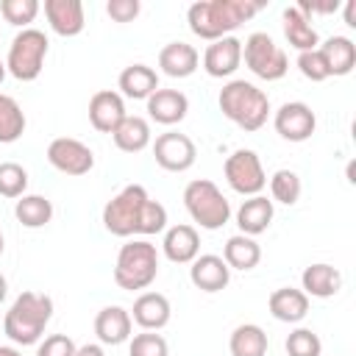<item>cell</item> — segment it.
<instances>
[{
    "label": "cell",
    "mask_w": 356,
    "mask_h": 356,
    "mask_svg": "<svg viewBox=\"0 0 356 356\" xmlns=\"http://www.w3.org/2000/svg\"><path fill=\"white\" fill-rule=\"evenodd\" d=\"M28 189V172L22 164L17 161H3L0 164V195L3 197H11V200H19Z\"/></svg>",
    "instance_id": "35"
},
{
    "label": "cell",
    "mask_w": 356,
    "mask_h": 356,
    "mask_svg": "<svg viewBox=\"0 0 356 356\" xmlns=\"http://www.w3.org/2000/svg\"><path fill=\"white\" fill-rule=\"evenodd\" d=\"M128 117L125 111V97L114 89H100L89 97V122L100 134H114L117 125Z\"/></svg>",
    "instance_id": "13"
},
{
    "label": "cell",
    "mask_w": 356,
    "mask_h": 356,
    "mask_svg": "<svg viewBox=\"0 0 356 356\" xmlns=\"http://www.w3.org/2000/svg\"><path fill=\"white\" fill-rule=\"evenodd\" d=\"M75 342L67 334H50L44 339H39L36 345V356H75Z\"/></svg>",
    "instance_id": "39"
},
{
    "label": "cell",
    "mask_w": 356,
    "mask_h": 356,
    "mask_svg": "<svg viewBox=\"0 0 356 356\" xmlns=\"http://www.w3.org/2000/svg\"><path fill=\"white\" fill-rule=\"evenodd\" d=\"M217 106L222 111L225 120H231L236 128L242 131H259L267 117H270V97L264 89H259L256 83L245 81V78H234L228 81L220 95H217Z\"/></svg>",
    "instance_id": "2"
},
{
    "label": "cell",
    "mask_w": 356,
    "mask_h": 356,
    "mask_svg": "<svg viewBox=\"0 0 356 356\" xmlns=\"http://www.w3.org/2000/svg\"><path fill=\"white\" fill-rule=\"evenodd\" d=\"M153 159L167 172H186L195 164V159H197V147H195V142L186 134L167 131V134H159L156 136V142H153Z\"/></svg>",
    "instance_id": "10"
},
{
    "label": "cell",
    "mask_w": 356,
    "mask_h": 356,
    "mask_svg": "<svg viewBox=\"0 0 356 356\" xmlns=\"http://www.w3.org/2000/svg\"><path fill=\"white\" fill-rule=\"evenodd\" d=\"M345 22H348L350 28H356V3H353V0L345 3Z\"/></svg>",
    "instance_id": "42"
},
{
    "label": "cell",
    "mask_w": 356,
    "mask_h": 356,
    "mask_svg": "<svg viewBox=\"0 0 356 356\" xmlns=\"http://www.w3.org/2000/svg\"><path fill=\"white\" fill-rule=\"evenodd\" d=\"M44 17L50 31L58 36H78L86 25L81 0H44Z\"/></svg>",
    "instance_id": "17"
},
{
    "label": "cell",
    "mask_w": 356,
    "mask_h": 356,
    "mask_svg": "<svg viewBox=\"0 0 356 356\" xmlns=\"http://www.w3.org/2000/svg\"><path fill=\"white\" fill-rule=\"evenodd\" d=\"M222 261L231 267V270H253L259 261H261V248L253 236H245V234H234L228 236L225 248H222Z\"/></svg>",
    "instance_id": "28"
},
{
    "label": "cell",
    "mask_w": 356,
    "mask_h": 356,
    "mask_svg": "<svg viewBox=\"0 0 356 356\" xmlns=\"http://www.w3.org/2000/svg\"><path fill=\"white\" fill-rule=\"evenodd\" d=\"M273 125H275L281 139H286V142H306V139H312V134L317 128V117H314L309 103L289 100V103L278 106V111L273 114Z\"/></svg>",
    "instance_id": "12"
},
{
    "label": "cell",
    "mask_w": 356,
    "mask_h": 356,
    "mask_svg": "<svg viewBox=\"0 0 356 356\" xmlns=\"http://www.w3.org/2000/svg\"><path fill=\"white\" fill-rule=\"evenodd\" d=\"M161 253L172 264H192L200 256V234H197V228L189 225V222L170 225L164 231V239H161Z\"/></svg>",
    "instance_id": "15"
},
{
    "label": "cell",
    "mask_w": 356,
    "mask_h": 356,
    "mask_svg": "<svg viewBox=\"0 0 356 356\" xmlns=\"http://www.w3.org/2000/svg\"><path fill=\"white\" fill-rule=\"evenodd\" d=\"M114 145L122 150V153H139L150 145V122L145 117H136V114H128L117 131L111 134Z\"/></svg>",
    "instance_id": "29"
},
{
    "label": "cell",
    "mask_w": 356,
    "mask_h": 356,
    "mask_svg": "<svg viewBox=\"0 0 356 356\" xmlns=\"http://www.w3.org/2000/svg\"><path fill=\"white\" fill-rule=\"evenodd\" d=\"M300 192H303V184L298 178L295 170H275L270 175V195H273V203H284V206H295L300 200Z\"/></svg>",
    "instance_id": "33"
},
{
    "label": "cell",
    "mask_w": 356,
    "mask_h": 356,
    "mask_svg": "<svg viewBox=\"0 0 356 356\" xmlns=\"http://www.w3.org/2000/svg\"><path fill=\"white\" fill-rule=\"evenodd\" d=\"M117 89L122 97L147 100L159 89V72L147 64H128L117 78Z\"/></svg>",
    "instance_id": "25"
},
{
    "label": "cell",
    "mask_w": 356,
    "mask_h": 356,
    "mask_svg": "<svg viewBox=\"0 0 356 356\" xmlns=\"http://www.w3.org/2000/svg\"><path fill=\"white\" fill-rule=\"evenodd\" d=\"M47 161L64 175H86L95 167V153L89 145L72 136H56L47 145Z\"/></svg>",
    "instance_id": "11"
},
{
    "label": "cell",
    "mask_w": 356,
    "mask_h": 356,
    "mask_svg": "<svg viewBox=\"0 0 356 356\" xmlns=\"http://www.w3.org/2000/svg\"><path fill=\"white\" fill-rule=\"evenodd\" d=\"M8 75V70H6V61H0V83H3V78Z\"/></svg>",
    "instance_id": "45"
},
{
    "label": "cell",
    "mask_w": 356,
    "mask_h": 356,
    "mask_svg": "<svg viewBox=\"0 0 356 356\" xmlns=\"http://www.w3.org/2000/svg\"><path fill=\"white\" fill-rule=\"evenodd\" d=\"M39 8V0H0V17L17 28H31Z\"/></svg>",
    "instance_id": "34"
},
{
    "label": "cell",
    "mask_w": 356,
    "mask_h": 356,
    "mask_svg": "<svg viewBox=\"0 0 356 356\" xmlns=\"http://www.w3.org/2000/svg\"><path fill=\"white\" fill-rule=\"evenodd\" d=\"M242 61L261 81H281L289 70V58L284 47L275 44V39L264 31H256L242 42Z\"/></svg>",
    "instance_id": "8"
},
{
    "label": "cell",
    "mask_w": 356,
    "mask_h": 356,
    "mask_svg": "<svg viewBox=\"0 0 356 356\" xmlns=\"http://www.w3.org/2000/svg\"><path fill=\"white\" fill-rule=\"evenodd\" d=\"M242 64V42L236 36H222L209 42L203 50V70L211 78H231Z\"/></svg>",
    "instance_id": "14"
},
{
    "label": "cell",
    "mask_w": 356,
    "mask_h": 356,
    "mask_svg": "<svg viewBox=\"0 0 356 356\" xmlns=\"http://www.w3.org/2000/svg\"><path fill=\"white\" fill-rule=\"evenodd\" d=\"M25 134V111L22 106L0 92V145H11Z\"/></svg>",
    "instance_id": "32"
},
{
    "label": "cell",
    "mask_w": 356,
    "mask_h": 356,
    "mask_svg": "<svg viewBox=\"0 0 356 356\" xmlns=\"http://www.w3.org/2000/svg\"><path fill=\"white\" fill-rule=\"evenodd\" d=\"M150 203V195L142 184L122 186L106 206H103V228L114 236H139L142 214Z\"/></svg>",
    "instance_id": "6"
},
{
    "label": "cell",
    "mask_w": 356,
    "mask_h": 356,
    "mask_svg": "<svg viewBox=\"0 0 356 356\" xmlns=\"http://www.w3.org/2000/svg\"><path fill=\"white\" fill-rule=\"evenodd\" d=\"M128 356H170V345L156 331H142L128 339Z\"/></svg>",
    "instance_id": "37"
},
{
    "label": "cell",
    "mask_w": 356,
    "mask_h": 356,
    "mask_svg": "<svg viewBox=\"0 0 356 356\" xmlns=\"http://www.w3.org/2000/svg\"><path fill=\"white\" fill-rule=\"evenodd\" d=\"M261 3L253 0H197L186 8L189 31L206 42L231 36L242 22L256 17Z\"/></svg>",
    "instance_id": "1"
},
{
    "label": "cell",
    "mask_w": 356,
    "mask_h": 356,
    "mask_svg": "<svg viewBox=\"0 0 356 356\" xmlns=\"http://www.w3.org/2000/svg\"><path fill=\"white\" fill-rule=\"evenodd\" d=\"M300 289L309 298H334L342 289V273L334 264L317 261L300 273Z\"/></svg>",
    "instance_id": "23"
},
{
    "label": "cell",
    "mask_w": 356,
    "mask_h": 356,
    "mask_svg": "<svg viewBox=\"0 0 356 356\" xmlns=\"http://www.w3.org/2000/svg\"><path fill=\"white\" fill-rule=\"evenodd\" d=\"M189 281L200 289V292H220L228 286L231 281V267L222 261V256L214 253H203L192 261L189 267Z\"/></svg>",
    "instance_id": "19"
},
{
    "label": "cell",
    "mask_w": 356,
    "mask_h": 356,
    "mask_svg": "<svg viewBox=\"0 0 356 356\" xmlns=\"http://www.w3.org/2000/svg\"><path fill=\"white\" fill-rule=\"evenodd\" d=\"M267 309L278 323H300L309 314V295L295 286H281L267 298Z\"/></svg>",
    "instance_id": "24"
},
{
    "label": "cell",
    "mask_w": 356,
    "mask_h": 356,
    "mask_svg": "<svg viewBox=\"0 0 356 356\" xmlns=\"http://www.w3.org/2000/svg\"><path fill=\"white\" fill-rule=\"evenodd\" d=\"M273 214H275V206L273 200H267L264 195H253L248 200H242V206L236 209V225H239V234L245 236H259L270 228L273 222Z\"/></svg>",
    "instance_id": "22"
},
{
    "label": "cell",
    "mask_w": 356,
    "mask_h": 356,
    "mask_svg": "<svg viewBox=\"0 0 356 356\" xmlns=\"http://www.w3.org/2000/svg\"><path fill=\"white\" fill-rule=\"evenodd\" d=\"M53 317V298L42 292H19L3 317V331L14 345H39Z\"/></svg>",
    "instance_id": "3"
},
{
    "label": "cell",
    "mask_w": 356,
    "mask_h": 356,
    "mask_svg": "<svg viewBox=\"0 0 356 356\" xmlns=\"http://www.w3.org/2000/svg\"><path fill=\"white\" fill-rule=\"evenodd\" d=\"M147 114L159 125H178L189 111V97L181 89H156L147 100Z\"/></svg>",
    "instance_id": "18"
},
{
    "label": "cell",
    "mask_w": 356,
    "mask_h": 356,
    "mask_svg": "<svg viewBox=\"0 0 356 356\" xmlns=\"http://www.w3.org/2000/svg\"><path fill=\"white\" fill-rule=\"evenodd\" d=\"M170 317H172V309H170V300L161 292H142L134 300L131 320L142 331H161L170 323Z\"/></svg>",
    "instance_id": "20"
},
{
    "label": "cell",
    "mask_w": 356,
    "mask_h": 356,
    "mask_svg": "<svg viewBox=\"0 0 356 356\" xmlns=\"http://www.w3.org/2000/svg\"><path fill=\"white\" fill-rule=\"evenodd\" d=\"M3 248H6V239H3V231H0V256H3Z\"/></svg>",
    "instance_id": "46"
},
{
    "label": "cell",
    "mask_w": 356,
    "mask_h": 356,
    "mask_svg": "<svg viewBox=\"0 0 356 356\" xmlns=\"http://www.w3.org/2000/svg\"><path fill=\"white\" fill-rule=\"evenodd\" d=\"M298 70L303 78H309L312 83H320V81H328V67L320 56V50H306V53H298Z\"/></svg>",
    "instance_id": "38"
},
{
    "label": "cell",
    "mask_w": 356,
    "mask_h": 356,
    "mask_svg": "<svg viewBox=\"0 0 356 356\" xmlns=\"http://www.w3.org/2000/svg\"><path fill=\"white\" fill-rule=\"evenodd\" d=\"M0 356H22V350L17 345H0Z\"/></svg>",
    "instance_id": "43"
},
{
    "label": "cell",
    "mask_w": 356,
    "mask_h": 356,
    "mask_svg": "<svg viewBox=\"0 0 356 356\" xmlns=\"http://www.w3.org/2000/svg\"><path fill=\"white\" fill-rule=\"evenodd\" d=\"M6 295H8V281H6V275L0 273V303L6 300Z\"/></svg>",
    "instance_id": "44"
},
{
    "label": "cell",
    "mask_w": 356,
    "mask_h": 356,
    "mask_svg": "<svg viewBox=\"0 0 356 356\" xmlns=\"http://www.w3.org/2000/svg\"><path fill=\"white\" fill-rule=\"evenodd\" d=\"M47 36L39 28H22L11 44H8V56H6V70L8 75H14L17 81L28 83L36 81L44 70V58H47Z\"/></svg>",
    "instance_id": "7"
},
{
    "label": "cell",
    "mask_w": 356,
    "mask_h": 356,
    "mask_svg": "<svg viewBox=\"0 0 356 356\" xmlns=\"http://www.w3.org/2000/svg\"><path fill=\"white\" fill-rule=\"evenodd\" d=\"M317 50H320V56H323V61L328 67V75L342 78V75H350L353 72V67H356V44H353V39H348V36H331Z\"/></svg>",
    "instance_id": "27"
},
{
    "label": "cell",
    "mask_w": 356,
    "mask_h": 356,
    "mask_svg": "<svg viewBox=\"0 0 356 356\" xmlns=\"http://www.w3.org/2000/svg\"><path fill=\"white\" fill-rule=\"evenodd\" d=\"M142 11V3L139 0H108L106 3V14L114 19V22H134Z\"/></svg>",
    "instance_id": "40"
},
{
    "label": "cell",
    "mask_w": 356,
    "mask_h": 356,
    "mask_svg": "<svg viewBox=\"0 0 356 356\" xmlns=\"http://www.w3.org/2000/svg\"><path fill=\"white\" fill-rule=\"evenodd\" d=\"M284 36H286L289 47H295L298 53H306V50H317L320 47V36H317L312 19L303 11H298V6L284 8Z\"/></svg>",
    "instance_id": "26"
},
{
    "label": "cell",
    "mask_w": 356,
    "mask_h": 356,
    "mask_svg": "<svg viewBox=\"0 0 356 356\" xmlns=\"http://www.w3.org/2000/svg\"><path fill=\"white\" fill-rule=\"evenodd\" d=\"M75 356H106V350H103V345H97V342H86V345L75 348Z\"/></svg>",
    "instance_id": "41"
},
{
    "label": "cell",
    "mask_w": 356,
    "mask_h": 356,
    "mask_svg": "<svg viewBox=\"0 0 356 356\" xmlns=\"http://www.w3.org/2000/svg\"><path fill=\"white\" fill-rule=\"evenodd\" d=\"M286 356H323V342L312 328H295L286 342Z\"/></svg>",
    "instance_id": "36"
},
{
    "label": "cell",
    "mask_w": 356,
    "mask_h": 356,
    "mask_svg": "<svg viewBox=\"0 0 356 356\" xmlns=\"http://www.w3.org/2000/svg\"><path fill=\"white\" fill-rule=\"evenodd\" d=\"M200 64V53L189 42H167L159 50V67L170 78H189Z\"/></svg>",
    "instance_id": "21"
},
{
    "label": "cell",
    "mask_w": 356,
    "mask_h": 356,
    "mask_svg": "<svg viewBox=\"0 0 356 356\" xmlns=\"http://www.w3.org/2000/svg\"><path fill=\"white\" fill-rule=\"evenodd\" d=\"M159 275V250L147 239H128L114 261V284L128 292L147 289Z\"/></svg>",
    "instance_id": "4"
},
{
    "label": "cell",
    "mask_w": 356,
    "mask_h": 356,
    "mask_svg": "<svg viewBox=\"0 0 356 356\" xmlns=\"http://www.w3.org/2000/svg\"><path fill=\"white\" fill-rule=\"evenodd\" d=\"M184 209L203 231H217L231 220V203L209 178H195L184 189Z\"/></svg>",
    "instance_id": "5"
},
{
    "label": "cell",
    "mask_w": 356,
    "mask_h": 356,
    "mask_svg": "<svg viewBox=\"0 0 356 356\" xmlns=\"http://www.w3.org/2000/svg\"><path fill=\"white\" fill-rule=\"evenodd\" d=\"M228 348H231V356H264L267 353V334L256 323H242L231 331Z\"/></svg>",
    "instance_id": "30"
},
{
    "label": "cell",
    "mask_w": 356,
    "mask_h": 356,
    "mask_svg": "<svg viewBox=\"0 0 356 356\" xmlns=\"http://www.w3.org/2000/svg\"><path fill=\"white\" fill-rule=\"evenodd\" d=\"M14 217L25 228H42L53 220V203L44 195H22L14 206Z\"/></svg>",
    "instance_id": "31"
},
{
    "label": "cell",
    "mask_w": 356,
    "mask_h": 356,
    "mask_svg": "<svg viewBox=\"0 0 356 356\" xmlns=\"http://www.w3.org/2000/svg\"><path fill=\"white\" fill-rule=\"evenodd\" d=\"M134 320L131 312L122 306H103L95 317V337L100 345H122L134 334Z\"/></svg>",
    "instance_id": "16"
},
{
    "label": "cell",
    "mask_w": 356,
    "mask_h": 356,
    "mask_svg": "<svg viewBox=\"0 0 356 356\" xmlns=\"http://www.w3.org/2000/svg\"><path fill=\"white\" fill-rule=\"evenodd\" d=\"M222 175L228 181V186L245 197L261 195V189L267 186V172L261 167V159L256 150H248V147H239L225 159Z\"/></svg>",
    "instance_id": "9"
}]
</instances>
